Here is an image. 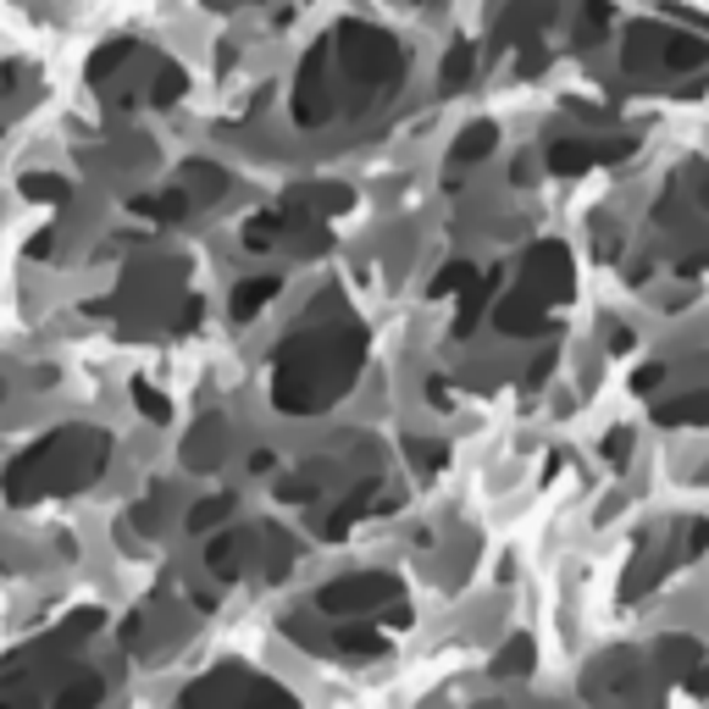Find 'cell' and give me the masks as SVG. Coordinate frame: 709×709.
Listing matches in <instances>:
<instances>
[{
    "label": "cell",
    "mask_w": 709,
    "mask_h": 709,
    "mask_svg": "<svg viewBox=\"0 0 709 709\" xmlns=\"http://www.w3.org/2000/svg\"><path fill=\"white\" fill-rule=\"evenodd\" d=\"M361 361H367V332L354 327L349 316H338V321H305L272 354V405L283 416L327 411L332 400H343L354 389Z\"/></svg>",
    "instance_id": "6da1fadb"
},
{
    "label": "cell",
    "mask_w": 709,
    "mask_h": 709,
    "mask_svg": "<svg viewBox=\"0 0 709 709\" xmlns=\"http://www.w3.org/2000/svg\"><path fill=\"white\" fill-rule=\"evenodd\" d=\"M112 466V433L106 427H56L51 438H40L34 449H23L0 488L12 505H40V499H67L84 494L106 477Z\"/></svg>",
    "instance_id": "7a4b0ae2"
},
{
    "label": "cell",
    "mask_w": 709,
    "mask_h": 709,
    "mask_svg": "<svg viewBox=\"0 0 709 709\" xmlns=\"http://www.w3.org/2000/svg\"><path fill=\"white\" fill-rule=\"evenodd\" d=\"M332 62L343 67L354 106H372L378 95H389L405 78V45L372 23H343L332 34Z\"/></svg>",
    "instance_id": "3957f363"
},
{
    "label": "cell",
    "mask_w": 709,
    "mask_h": 709,
    "mask_svg": "<svg viewBox=\"0 0 709 709\" xmlns=\"http://www.w3.org/2000/svg\"><path fill=\"white\" fill-rule=\"evenodd\" d=\"M178 709H299V698L272 681V676H250V670H211L200 681L183 687Z\"/></svg>",
    "instance_id": "277c9868"
},
{
    "label": "cell",
    "mask_w": 709,
    "mask_h": 709,
    "mask_svg": "<svg viewBox=\"0 0 709 709\" xmlns=\"http://www.w3.org/2000/svg\"><path fill=\"white\" fill-rule=\"evenodd\" d=\"M709 67V45L665 29V23H637L626 34V73H698Z\"/></svg>",
    "instance_id": "5b68a950"
},
{
    "label": "cell",
    "mask_w": 709,
    "mask_h": 709,
    "mask_svg": "<svg viewBox=\"0 0 709 709\" xmlns=\"http://www.w3.org/2000/svg\"><path fill=\"white\" fill-rule=\"evenodd\" d=\"M394 599H400V582L389 571H354V576H338V582L316 588L310 604L321 615H332V621H361V615H372V610H383Z\"/></svg>",
    "instance_id": "8992f818"
},
{
    "label": "cell",
    "mask_w": 709,
    "mask_h": 709,
    "mask_svg": "<svg viewBox=\"0 0 709 709\" xmlns=\"http://www.w3.org/2000/svg\"><path fill=\"white\" fill-rule=\"evenodd\" d=\"M338 112V89H332V40L310 45V56L299 62L294 78V123L299 128H327Z\"/></svg>",
    "instance_id": "52a82bcc"
},
{
    "label": "cell",
    "mask_w": 709,
    "mask_h": 709,
    "mask_svg": "<svg viewBox=\"0 0 709 709\" xmlns=\"http://www.w3.org/2000/svg\"><path fill=\"white\" fill-rule=\"evenodd\" d=\"M527 294H538V299H554V294H565L571 288V255L560 250V244H532L527 250Z\"/></svg>",
    "instance_id": "ba28073f"
},
{
    "label": "cell",
    "mask_w": 709,
    "mask_h": 709,
    "mask_svg": "<svg viewBox=\"0 0 709 709\" xmlns=\"http://www.w3.org/2000/svg\"><path fill=\"white\" fill-rule=\"evenodd\" d=\"M250 560H255V532H216V538L205 543V571H211L222 588H233V582L250 571Z\"/></svg>",
    "instance_id": "9c48e42d"
},
{
    "label": "cell",
    "mask_w": 709,
    "mask_h": 709,
    "mask_svg": "<svg viewBox=\"0 0 709 709\" xmlns=\"http://www.w3.org/2000/svg\"><path fill=\"white\" fill-rule=\"evenodd\" d=\"M100 703H106V676L89 665H67L51 692V709H100Z\"/></svg>",
    "instance_id": "30bf717a"
},
{
    "label": "cell",
    "mask_w": 709,
    "mask_h": 709,
    "mask_svg": "<svg viewBox=\"0 0 709 709\" xmlns=\"http://www.w3.org/2000/svg\"><path fill=\"white\" fill-rule=\"evenodd\" d=\"M499 332H510V338H527V332H549V310H543V299L538 294H527V288H516L505 305H499Z\"/></svg>",
    "instance_id": "8fae6325"
},
{
    "label": "cell",
    "mask_w": 709,
    "mask_h": 709,
    "mask_svg": "<svg viewBox=\"0 0 709 709\" xmlns=\"http://www.w3.org/2000/svg\"><path fill=\"white\" fill-rule=\"evenodd\" d=\"M222 444H227V422H222V416H205V422L189 433V444H183V466H189V472H211V466L222 461Z\"/></svg>",
    "instance_id": "7c38bea8"
},
{
    "label": "cell",
    "mask_w": 709,
    "mask_h": 709,
    "mask_svg": "<svg viewBox=\"0 0 709 709\" xmlns=\"http://www.w3.org/2000/svg\"><path fill=\"white\" fill-rule=\"evenodd\" d=\"M0 709H45L40 676H29V670H18L7 659V665H0Z\"/></svg>",
    "instance_id": "4fadbf2b"
},
{
    "label": "cell",
    "mask_w": 709,
    "mask_h": 709,
    "mask_svg": "<svg viewBox=\"0 0 709 709\" xmlns=\"http://www.w3.org/2000/svg\"><path fill=\"white\" fill-rule=\"evenodd\" d=\"M277 288H283V277H244L233 288V299H227V316L233 321H255V310H266L277 299Z\"/></svg>",
    "instance_id": "5bb4252c"
},
{
    "label": "cell",
    "mask_w": 709,
    "mask_h": 709,
    "mask_svg": "<svg viewBox=\"0 0 709 709\" xmlns=\"http://www.w3.org/2000/svg\"><path fill=\"white\" fill-rule=\"evenodd\" d=\"M178 189L194 194V200H216V194H227V178H222V167H211V161H183V167H178Z\"/></svg>",
    "instance_id": "9a60e30c"
},
{
    "label": "cell",
    "mask_w": 709,
    "mask_h": 709,
    "mask_svg": "<svg viewBox=\"0 0 709 709\" xmlns=\"http://www.w3.org/2000/svg\"><path fill=\"white\" fill-rule=\"evenodd\" d=\"M494 145H499V128H494V123H472V128H461V139H455V150H449V161H461V167H472V161H483V156H494Z\"/></svg>",
    "instance_id": "2e32d148"
},
{
    "label": "cell",
    "mask_w": 709,
    "mask_h": 709,
    "mask_svg": "<svg viewBox=\"0 0 709 709\" xmlns=\"http://www.w3.org/2000/svg\"><path fill=\"white\" fill-rule=\"evenodd\" d=\"M599 156H604V150H599V145H588V139H560V145H549V167H554V172H565V178H571V172H588Z\"/></svg>",
    "instance_id": "e0dca14e"
},
{
    "label": "cell",
    "mask_w": 709,
    "mask_h": 709,
    "mask_svg": "<svg viewBox=\"0 0 709 709\" xmlns=\"http://www.w3.org/2000/svg\"><path fill=\"white\" fill-rule=\"evenodd\" d=\"M288 560H294L288 538H283L277 527H261V532H255V565H261L266 576H283V571H288Z\"/></svg>",
    "instance_id": "ac0fdd59"
},
{
    "label": "cell",
    "mask_w": 709,
    "mask_h": 709,
    "mask_svg": "<svg viewBox=\"0 0 709 709\" xmlns=\"http://www.w3.org/2000/svg\"><path fill=\"white\" fill-rule=\"evenodd\" d=\"M472 73H477V51L461 40V45L444 56V67H438V89H444V95H455V89H466V84H472Z\"/></svg>",
    "instance_id": "d6986e66"
},
{
    "label": "cell",
    "mask_w": 709,
    "mask_h": 709,
    "mask_svg": "<svg viewBox=\"0 0 709 709\" xmlns=\"http://www.w3.org/2000/svg\"><path fill=\"white\" fill-rule=\"evenodd\" d=\"M134 56H139V51H134L128 40H112V45H100V51L89 56V84H112V73H117V67H128Z\"/></svg>",
    "instance_id": "ffe728a7"
},
{
    "label": "cell",
    "mask_w": 709,
    "mask_h": 709,
    "mask_svg": "<svg viewBox=\"0 0 709 709\" xmlns=\"http://www.w3.org/2000/svg\"><path fill=\"white\" fill-rule=\"evenodd\" d=\"M283 227H288V211H261V216H250V222H244V250H272V244L283 239Z\"/></svg>",
    "instance_id": "44dd1931"
},
{
    "label": "cell",
    "mask_w": 709,
    "mask_h": 709,
    "mask_svg": "<svg viewBox=\"0 0 709 709\" xmlns=\"http://www.w3.org/2000/svg\"><path fill=\"white\" fill-rule=\"evenodd\" d=\"M233 505H239L233 494H211V499H200V505L189 510V532H216V527L233 516Z\"/></svg>",
    "instance_id": "7402d4cb"
},
{
    "label": "cell",
    "mask_w": 709,
    "mask_h": 709,
    "mask_svg": "<svg viewBox=\"0 0 709 709\" xmlns=\"http://www.w3.org/2000/svg\"><path fill=\"white\" fill-rule=\"evenodd\" d=\"M332 648H343V654H383V648H389V637H372L367 626L343 621V626L332 632Z\"/></svg>",
    "instance_id": "603a6c76"
},
{
    "label": "cell",
    "mask_w": 709,
    "mask_h": 709,
    "mask_svg": "<svg viewBox=\"0 0 709 709\" xmlns=\"http://www.w3.org/2000/svg\"><path fill=\"white\" fill-rule=\"evenodd\" d=\"M610 29V7L604 0H582V18H576V45H599Z\"/></svg>",
    "instance_id": "cb8c5ba5"
},
{
    "label": "cell",
    "mask_w": 709,
    "mask_h": 709,
    "mask_svg": "<svg viewBox=\"0 0 709 709\" xmlns=\"http://www.w3.org/2000/svg\"><path fill=\"white\" fill-rule=\"evenodd\" d=\"M189 89V78H183V67H156V78H150V106H172L178 95Z\"/></svg>",
    "instance_id": "d4e9b609"
},
{
    "label": "cell",
    "mask_w": 709,
    "mask_h": 709,
    "mask_svg": "<svg viewBox=\"0 0 709 709\" xmlns=\"http://www.w3.org/2000/svg\"><path fill=\"white\" fill-rule=\"evenodd\" d=\"M23 194L62 205V200H67V178H56V172H23Z\"/></svg>",
    "instance_id": "484cf974"
},
{
    "label": "cell",
    "mask_w": 709,
    "mask_h": 709,
    "mask_svg": "<svg viewBox=\"0 0 709 709\" xmlns=\"http://www.w3.org/2000/svg\"><path fill=\"white\" fill-rule=\"evenodd\" d=\"M532 665V637H510L505 648H499V659H494V676H516V670H527Z\"/></svg>",
    "instance_id": "4316f807"
},
{
    "label": "cell",
    "mask_w": 709,
    "mask_h": 709,
    "mask_svg": "<svg viewBox=\"0 0 709 709\" xmlns=\"http://www.w3.org/2000/svg\"><path fill=\"white\" fill-rule=\"evenodd\" d=\"M134 405H139V411H145L150 422H167V416H172V405H167V394H161V389H150L145 378L134 383Z\"/></svg>",
    "instance_id": "83f0119b"
},
{
    "label": "cell",
    "mask_w": 709,
    "mask_h": 709,
    "mask_svg": "<svg viewBox=\"0 0 709 709\" xmlns=\"http://www.w3.org/2000/svg\"><path fill=\"white\" fill-rule=\"evenodd\" d=\"M659 422H709V394H692V400H676L659 411Z\"/></svg>",
    "instance_id": "f1b7e54d"
},
{
    "label": "cell",
    "mask_w": 709,
    "mask_h": 709,
    "mask_svg": "<svg viewBox=\"0 0 709 709\" xmlns=\"http://www.w3.org/2000/svg\"><path fill=\"white\" fill-rule=\"evenodd\" d=\"M472 277H477V272H472L466 261H455L449 272H438V283H433V294H461V288H472Z\"/></svg>",
    "instance_id": "f546056e"
},
{
    "label": "cell",
    "mask_w": 709,
    "mask_h": 709,
    "mask_svg": "<svg viewBox=\"0 0 709 709\" xmlns=\"http://www.w3.org/2000/svg\"><path fill=\"white\" fill-rule=\"evenodd\" d=\"M411 449H416V466H422V472H438V461H444L438 444H411Z\"/></svg>",
    "instance_id": "4dcf8cb0"
},
{
    "label": "cell",
    "mask_w": 709,
    "mask_h": 709,
    "mask_svg": "<svg viewBox=\"0 0 709 709\" xmlns=\"http://www.w3.org/2000/svg\"><path fill=\"white\" fill-rule=\"evenodd\" d=\"M18 84H23V67H18V62H7V67H0V95H12Z\"/></svg>",
    "instance_id": "1f68e13d"
},
{
    "label": "cell",
    "mask_w": 709,
    "mask_h": 709,
    "mask_svg": "<svg viewBox=\"0 0 709 709\" xmlns=\"http://www.w3.org/2000/svg\"><path fill=\"white\" fill-rule=\"evenodd\" d=\"M0 394H7V383H0Z\"/></svg>",
    "instance_id": "d6a6232c"
}]
</instances>
